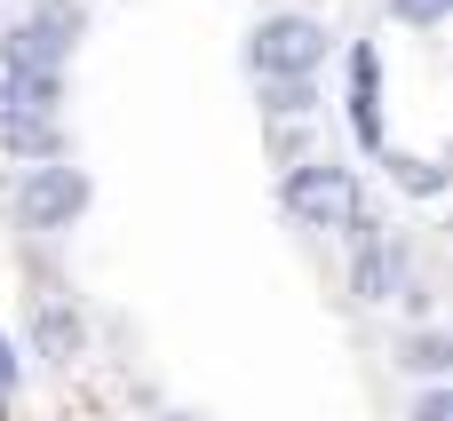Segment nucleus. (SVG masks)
Listing matches in <instances>:
<instances>
[{
  "mask_svg": "<svg viewBox=\"0 0 453 421\" xmlns=\"http://www.w3.org/2000/svg\"><path fill=\"white\" fill-rule=\"evenodd\" d=\"M279 207H287L303 231H350V223L366 215V191H358V167H342V159L311 151V159H295V167H287Z\"/></svg>",
  "mask_w": 453,
  "mask_h": 421,
  "instance_id": "obj_1",
  "label": "nucleus"
},
{
  "mask_svg": "<svg viewBox=\"0 0 453 421\" xmlns=\"http://www.w3.org/2000/svg\"><path fill=\"white\" fill-rule=\"evenodd\" d=\"M88 207H96V175L72 167V151H64V159H40V167L16 175V223H24L32 239H64Z\"/></svg>",
  "mask_w": 453,
  "mask_h": 421,
  "instance_id": "obj_3",
  "label": "nucleus"
},
{
  "mask_svg": "<svg viewBox=\"0 0 453 421\" xmlns=\"http://www.w3.org/2000/svg\"><path fill=\"white\" fill-rule=\"evenodd\" d=\"M406 421H453V382H430L422 398H414V414Z\"/></svg>",
  "mask_w": 453,
  "mask_h": 421,
  "instance_id": "obj_15",
  "label": "nucleus"
},
{
  "mask_svg": "<svg viewBox=\"0 0 453 421\" xmlns=\"http://www.w3.org/2000/svg\"><path fill=\"white\" fill-rule=\"evenodd\" d=\"M398 366H406V374H422V382H446V374H453V334H438V326H422V334H406V350H398Z\"/></svg>",
  "mask_w": 453,
  "mask_h": 421,
  "instance_id": "obj_11",
  "label": "nucleus"
},
{
  "mask_svg": "<svg viewBox=\"0 0 453 421\" xmlns=\"http://www.w3.org/2000/svg\"><path fill=\"white\" fill-rule=\"evenodd\" d=\"M326 48H334V40H326L319 16L271 8V16H255V32H247V72H255V80H295V72H319Z\"/></svg>",
  "mask_w": 453,
  "mask_h": 421,
  "instance_id": "obj_4",
  "label": "nucleus"
},
{
  "mask_svg": "<svg viewBox=\"0 0 453 421\" xmlns=\"http://www.w3.org/2000/svg\"><path fill=\"white\" fill-rule=\"evenodd\" d=\"M16 390H24V350L8 342V326H0V398L16 406Z\"/></svg>",
  "mask_w": 453,
  "mask_h": 421,
  "instance_id": "obj_14",
  "label": "nucleus"
},
{
  "mask_svg": "<svg viewBox=\"0 0 453 421\" xmlns=\"http://www.w3.org/2000/svg\"><path fill=\"white\" fill-rule=\"evenodd\" d=\"M0 421H8V398H0Z\"/></svg>",
  "mask_w": 453,
  "mask_h": 421,
  "instance_id": "obj_17",
  "label": "nucleus"
},
{
  "mask_svg": "<svg viewBox=\"0 0 453 421\" xmlns=\"http://www.w3.org/2000/svg\"><path fill=\"white\" fill-rule=\"evenodd\" d=\"M151 421H199V414H151Z\"/></svg>",
  "mask_w": 453,
  "mask_h": 421,
  "instance_id": "obj_16",
  "label": "nucleus"
},
{
  "mask_svg": "<svg viewBox=\"0 0 453 421\" xmlns=\"http://www.w3.org/2000/svg\"><path fill=\"white\" fill-rule=\"evenodd\" d=\"M350 135H358V151L366 159H382L390 151V127H382V56H374V40H350Z\"/></svg>",
  "mask_w": 453,
  "mask_h": 421,
  "instance_id": "obj_6",
  "label": "nucleus"
},
{
  "mask_svg": "<svg viewBox=\"0 0 453 421\" xmlns=\"http://www.w3.org/2000/svg\"><path fill=\"white\" fill-rule=\"evenodd\" d=\"M80 350H88L80 302H72V295H40V302H32V358H40V366H72Z\"/></svg>",
  "mask_w": 453,
  "mask_h": 421,
  "instance_id": "obj_7",
  "label": "nucleus"
},
{
  "mask_svg": "<svg viewBox=\"0 0 453 421\" xmlns=\"http://www.w3.org/2000/svg\"><path fill=\"white\" fill-rule=\"evenodd\" d=\"M88 32V8L80 0H32L8 32H0V72L8 80H32V72H64L72 48Z\"/></svg>",
  "mask_w": 453,
  "mask_h": 421,
  "instance_id": "obj_2",
  "label": "nucleus"
},
{
  "mask_svg": "<svg viewBox=\"0 0 453 421\" xmlns=\"http://www.w3.org/2000/svg\"><path fill=\"white\" fill-rule=\"evenodd\" d=\"M271 151H279V159L295 167V159H311V135H303L295 119H271Z\"/></svg>",
  "mask_w": 453,
  "mask_h": 421,
  "instance_id": "obj_13",
  "label": "nucleus"
},
{
  "mask_svg": "<svg viewBox=\"0 0 453 421\" xmlns=\"http://www.w3.org/2000/svg\"><path fill=\"white\" fill-rule=\"evenodd\" d=\"M0 151L24 159V167H40V159H64L72 143H64V127H56L48 111H8V119H0Z\"/></svg>",
  "mask_w": 453,
  "mask_h": 421,
  "instance_id": "obj_8",
  "label": "nucleus"
},
{
  "mask_svg": "<svg viewBox=\"0 0 453 421\" xmlns=\"http://www.w3.org/2000/svg\"><path fill=\"white\" fill-rule=\"evenodd\" d=\"M390 16H398V24H414V32H438V24L453 16V0H390Z\"/></svg>",
  "mask_w": 453,
  "mask_h": 421,
  "instance_id": "obj_12",
  "label": "nucleus"
},
{
  "mask_svg": "<svg viewBox=\"0 0 453 421\" xmlns=\"http://www.w3.org/2000/svg\"><path fill=\"white\" fill-rule=\"evenodd\" d=\"M342 239H350V295H358L366 310H390L398 287L414 279V247H406L390 223H374V215H358Z\"/></svg>",
  "mask_w": 453,
  "mask_h": 421,
  "instance_id": "obj_5",
  "label": "nucleus"
},
{
  "mask_svg": "<svg viewBox=\"0 0 453 421\" xmlns=\"http://www.w3.org/2000/svg\"><path fill=\"white\" fill-rule=\"evenodd\" d=\"M382 167H390V183L406 191V199H446V159H430V151H382Z\"/></svg>",
  "mask_w": 453,
  "mask_h": 421,
  "instance_id": "obj_10",
  "label": "nucleus"
},
{
  "mask_svg": "<svg viewBox=\"0 0 453 421\" xmlns=\"http://www.w3.org/2000/svg\"><path fill=\"white\" fill-rule=\"evenodd\" d=\"M326 96H319V72H295V80H255V111L263 119H311Z\"/></svg>",
  "mask_w": 453,
  "mask_h": 421,
  "instance_id": "obj_9",
  "label": "nucleus"
}]
</instances>
